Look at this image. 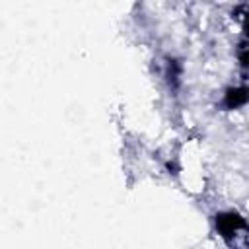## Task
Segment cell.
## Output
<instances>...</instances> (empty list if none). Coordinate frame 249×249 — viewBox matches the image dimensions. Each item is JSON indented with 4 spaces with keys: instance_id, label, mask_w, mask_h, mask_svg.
<instances>
[{
    "instance_id": "cell-4",
    "label": "cell",
    "mask_w": 249,
    "mask_h": 249,
    "mask_svg": "<svg viewBox=\"0 0 249 249\" xmlns=\"http://www.w3.org/2000/svg\"><path fill=\"white\" fill-rule=\"evenodd\" d=\"M235 56H237L239 66H241L245 72H249V37H245V39L237 45V49H235Z\"/></svg>"
},
{
    "instance_id": "cell-5",
    "label": "cell",
    "mask_w": 249,
    "mask_h": 249,
    "mask_svg": "<svg viewBox=\"0 0 249 249\" xmlns=\"http://www.w3.org/2000/svg\"><path fill=\"white\" fill-rule=\"evenodd\" d=\"M237 19H239L241 25H243L245 37H249V6H243V8H241V16H237Z\"/></svg>"
},
{
    "instance_id": "cell-3",
    "label": "cell",
    "mask_w": 249,
    "mask_h": 249,
    "mask_svg": "<svg viewBox=\"0 0 249 249\" xmlns=\"http://www.w3.org/2000/svg\"><path fill=\"white\" fill-rule=\"evenodd\" d=\"M165 78L171 86H177L181 80V64L175 58H167L165 62Z\"/></svg>"
},
{
    "instance_id": "cell-2",
    "label": "cell",
    "mask_w": 249,
    "mask_h": 249,
    "mask_svg": "<svg viewBox=\"0 0 249 249\" xmlns=\"http://www.w3.org/2000/svg\"><path fill=\"white\" fill-rule=\"evenodd\" d=\"M249 105V84H231L224 88L220 99H218V109L220 111H239Z\"/></svg>"
},
{
    "instance_id": "cell-1",
    "label": "cell",
    "mask_w": 249,
    "mask_h": 249,
    "mask_svg": "<svg viewBox=\"0 0 249 249\" xmlns=\"http://www.w3.org/2000/svg\"><path fill=\"white\" fill-rule=\"evenodd\" d=\"M214 231L228 247H249V220L237 210H218L212 216Z\"/></svg>"
}]
</instances>
